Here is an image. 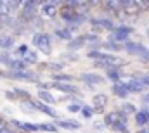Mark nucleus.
Here are the masks:
<instances>
[{"instance_id": "nucleus-10", "label": "nucleus", "mask_w": 149, "mask_h": 133, "mask_svg": "<svg viewBox=\"0 0 149 133\" xmlns=\"http://www.w3.org/2000/svg\"><path fill=\"white\" fill-rule=\"evenodd\" d=\"M80 80L83 83H87V85H99V83H102V76L97 74V73H83L80 76Z\"/></svg>"}, {"instance_id": "nucleus-2", "label": "nucleus", "mask_w": 149, "mask_h": 133, "mask_svg": "<svg viewBox=\"0 0 149 133\" xmlns=\"http://www.w3.org/2000/svg\"><path fill=\"white\" fill-rule=\"evenodd\" d=\"M33 45L37 47L40 52H43V54H50V50H52V47H50V36L47 33L33 35Z\"/></svg>"}, {"instance_id": "nucleus-47", "label": "nucleus", "mask_w": 149, "mask_h": 133, "mask_svg": "<svg viewBox=\"0 0 149 133\" xmlns=\"http://www.w3.org/2000/svg\"><path fill=\"white\" fill-rule=\"evenodd\" d=\"M144 100H146V102H149V95H146V97H144Z\"/></svg>"}, {"instance_id": "nucleus-46", "label": "nucleus", "mask_w": 149, "mask_h": 133, "mask_svg": "<svg viewBox=\"0 0 149 133\" xmlns=\"http://www.w3.org/2000/svg\"><path fill=\"white\" fill-rule=\"evenodd\" d=\"M137 133H149V128H144V130H141V132H137Z\"/></svg>"}, {"instance_id": "nucleus-24", "label": "nucleus", "mask_w": 149, "mask_h": 133, "mask_svg": "<svg viewBox=\"0 0 149 133\" xmlns=\"http://www.w3.org/2000/svg\"><path fill=\"white\" fill-rule=\"evenodd\" d=\"M14 45V38L7 35H0V48H10Z\"/></svg>"}, {"instance_id": "nucleus-48", "label": "nucleus", "mask_w": 149, "mask_h": 133, "mask_svg": "<svg viewBox=\"0 0 149 133\" xmlns=\"http://www.w3.org/2000/svg\"><path fill=\"white\" fill-rule=\"evenodd\" d=\"M0 76H5V73H2V71H0Z\"/></svg>"}, {"instance_id": "nucleus-19", "label": "nucleus", "mask_w": 149, "mask_h": 133, "mask_svg": "<svg viewBox=\"0 0 149 133\" xmlns=\"http://www.w3.org/2000/svg\"><path fill=\"white\" fill-rule=\"evenodd\" d=\"M38 99L42 104H45V105H52V104H56V99L50 95V92H47V90H40L38 92Z\"/></svg>"}, {"instance_id": "nucleus-45", "label": "nucleus", "mask_w": 149, "mask_h": 133, "mask_svg": "<svg viewBox=\"0 0 149 133\" xmlns=\"http://www.w3.org/2000/svg\"><path fill=\"white\" fill-rule=\"evenodd\" d=\"M2 133H14V132H12V130H10L9 126H7V128H5V130H3V132H2Z\"/></svg>"}, {"instance_id": "nucleus-20", "label": "nucleus", "mask_w": 149, "mask_h": 133, "mask_svg": "<svg viewBox=\"0 0 149 133\" xmlns=\"http://www.w3.org/2000/svg\"><path fill=\"white\" fill-rule=\"evenodd\" d=\"M111 90H113V94H114L116 97H120V99H125V97H128V92L125 90L123 83H114Z\"/></svg>"}, {"instance_id": "nucleus-23", "label": "nucleus", "mask_w": 149, "mask_h": 133, "mask_svg": "<svg viewBox=\"0 0 149 133\" xmlns=\"http://www.w3.org/2000/svg\"><path fill=\"white\" fill-rule=\"evenodd\" d=\"M9 67H10V71H26V69H28L26 64H24L21 59H12L10 64H9Z\"/></svg>"}, {"instance_id": "nucleus-5", "label": "nucleus", "mask_w": 149, "mask_h": 133, "mask_svg": "<svg viewBox=\"0 0 149 133\" xmlns=\"http://www.w3.org/2000/svg\"><path fill=\"white\" fill-rule=\"evenodd\" d=\"M123 87H125V90L128 92V94H141V92H144V85L137 80V78H132V80H128V81H125L123 83Z\"/></svg>"}, {"instance_id": "nucleus-35", "label": "nucleus", "mask_w": 149, "mask_h": 133, "mask_svg": "<svg viewBox=\"0 0 149 133\" xmlns=\"http://www.w3.org/2000/svg\"><path fill=\"white\" fill-rule=\"evenodd\" d=\"M7 14H10L7 2H0V17H2V16H7Z\"/></svg>"}, {"instance_id": "nucleus-14", "label": "nucleus", "mask_w": 149, "mask_h": 133, "mask_svg": "<svg viewBox=\"0 0 149 133\" xmlns=\"http://www.w3.org/2000/svg\"><path fill=\"white\" fill-rule=\"evenodd\" d=\"M42 14L47 16V17H54V16L57 14V3H56V2L43 3V7H42Z\"/></svg>"}, {"instance_id": "nucleus-8", "label": "nucleus", "mask_w": 149, "mask_h": 133, "mask_svg": "<svg viewBox=\"0 0 149 133\" xmlns=\"http://www.w3.org/2000/svg\"><path fill=\"white\" fill-rule=\"evenodd\" d=\"M56 128H63V130H78L80 126H81V123H78V121H74V119H59V121H56V125H54Z\"/></svg>"}, {"instance_id": "nucleus-9", "label": "nucleus", "mask_w": 149, "mask_h": 133, "mask_svg": "<svg viewBox=\"0 0 149 133\" xmlns=\"http://www.w3.org/2000/svg\"><path fill=\"white\" fill-rule=\"evenodd\" d=\"M16 128H19L21 132L24 133H33V132H38V125H33V123H26V121H19V119H14L10 121Z\"/></svg>"}, {"instance_id": "nucleus-3", "label": "nucleus", "mask_w": 149, "mask_h": 133, "mask_svg": "<svg viewBox=\"0 0 149 133\" xmlns=\"http://www.w3.org/2000/svg\"><path fill=\"white\" fill-rule=\"evenodd\" d=\"M5 76H9V78H12V80H19V81H37L38 76L35 73H31V71H9Z\"/></svg>"}, {"instance_id": "nucleus-16", "label": "nucleus", "mask_w": 149, "mask_h": 133, "mask_svg": "<svg viewBox=\"0 0 149 133\" xmlns=\"http://www.w3.org/2000/svg\"><path fill=\"white\" fill-rule=\"evenodd\" d=\"M85 43H87V42H85V36H83V35H81V36H74V38H71V40L68 42V48H70V50H78V48H81Z\"/></svg>"}, {"instance_id": "nucleus-25", "label": "nucleus", "mask_w": 149, "mask_h": 133, "mask_svg": "<svg viewBox=\"0 0 149 133\" xmlns=\"http://www.w3.org/2000/svg\"><path fill=\"white\" fill-rule=\"evenodd\" d=\"M21 109L26 111V112H35L37 111V105H35L33 100H23L21 102Z\"/></svg>"}, {"instance_id": "nucleus-11", "label": "nucleus", "mask_w": 149, "mask_h": 133, "mask_svg": "<svg viewBox=\"0 0 149 133\" xmlns=\"http://www.w3.org/2000/svg\"><path fill=\"white\" fill-rule=\"evenodd\" d=\"M40 2H23V17L26 19H33L35 17V7H37Z\"/></svg>"}, {"instance_id": "nucleus-49", "label": "nucleus", "mask_w": 149, "mask_h": 133, "mask_svg": "<svg viewBox=\"0 0 149 133\" xmlns=\"http://www.w3.org/2000/svg\"><path fill=\"white\" fill-rule=\"evenodd\" d=\"M146 35H148V38H149V30H148V31H146Z\"/></svg>"}, {"instance_id": "nucleus-18", "label": "nucleus", "mask_w": 149, "mask_h": 133, "mask_svg": "<svg viewBox=\"0 0 149 133\" xmlns=\"http://www.w3.org/2000/svg\"><path fill=\"white\" fill-rule=\"evenodd\" d=\"M35 105H37V111L47 114L49 118H57V112H56L50 105H45V104H42V102H35Z\"/></svg>"}, {"instance_id": "nucleus-17", "label": "nucleus", "mask_w": 149, "mask_h": 133, "mask_svg": "<svg viewBox=\"0 0 149 133\" xmlns=\"http://www.w3.org/2000/svg\"><path fill=\"white\" fill-rule=\"evenodd\" d=\"M135 123H137L139 126L148 125V123H149V112H148V109H142V111H137V112H135Z\"/></svg>"}, {"instance_id": "nucleus-39", "label": "nucleus", "mask_w": 149, "mask_h": 133, "mask_svg": "<svg viewBox=\"0 0 149 133\" xmlns=\"http://www.w3.org/2000/svg\"><path fill=\"white\" fill-rule=\"evenodd\" d=\"M85 36V42H92V43H95L97 42V36L95 35H92V33H87V35H83Z\"/></svg>"}, {"instance_id": "nucleus-22", "label": "nucleus", "mask_w": 149, "mask_h": 133, "mask_svg": "<svg viewBox=\"0 0 149 133\" xmlns=\"http://www.w3.org/2000/svg\"><path fill=\"white\" fill-rule=\"evenodd\" d=\"M21 61L24 62V64H37L38 62V55L35 52H31V50H28L23 57H21Z\"/></svg>"}, {"instance_id": "nucleus-42", "label": "nucleus", "mask_w": 149, "mask_h": 133, "mask_svg": "<svg viewBox=\"0 0 149 133\" xmlns=\"http://www.w3.org/2000/svg\"><path fill=\"white\" fill-rule=\"evenodd\" d=\"M26 52H28V47H26V45H21V47L17 48V52H16V54H19V55L23 57V55H24Z\"/></svg>"}, {"instance_id": "nucleus-40", "label": "nucleus", "mask_w": 149, "mask_h": 133, "mask_svg": "<svg viewBox=\"0 0 149 133\" xmlns=\"http://www.w3.org/2000/svg\"><path fill=\"white\" fill-rule=\"evenodd\" d=\"M80 109H81L80 104H70V105H68V111H70V112H78Z\"/></svg>"}, {"instance_id": "nucleus-43", "label": "nucleus", "mask_w": 149, "mask_h": 133, "mask_svg": "<svg viewBox=\"0 0 149 133\" xmlns=\"http://www.w3.org/2000/svg\"><path fill=\"white\" fill-rule=\"evenodd\" d=\"M5 128H7V121H5V119H3V118L0 116V133L3 132Z\"/></svg>"}, {"instance_id": "nucleus-29", "label": "nucleus", "mask_w": 149, "mask_h": 133, "mask_svg": "<svg viewBox=\"0 0 149 133\" xmlns=\"http://www.w3.org/2000/svg\"><path fill=\"white\" fill-rule=\"evenodd\" d=\"M120 112L127 116V114H132V112H137V111H135V105H134V104H123Z\"/></svg>"}, {"instance_id": "nucleus-38", "label": "nucleus", "mask_w": 149, "mask_h": 133, "mask_svg": "<svg viewBox=\"0 0 149 133\" xmlns=\"http://www.w3.org/2000/svg\"><path fill=\"white\" fill-rule=\"evenodd\" d=\"M137 80H139V81H141V83H142L144 87H149V74H144V76H139Z\"/></svg>"}, {"instance_id": "nucleus-4", "label": "nucleus", "mask_w": 149, "mask_h": 133, "mask_svg": "<svg viewBox=\"0 0 149 133\" xmlns=\"http://www.w3.org/2000/svg\"><path fill=\"white\" fill-rule=\"evenodd\" d=\"M120 64H121V61L109 54H104V57L101 61H95V67H106V69H113L114 66H120Z\"/></svg>"}, {"instance_id": "nucleus-27", "label": "nucleus", "mask_w": 149, "mask_h": 133, "mask_svg": "<svg viewBox=\"0 0 149 133\" xmlns=\"http://www.w3.org/2000/svg\"><path fill=\"white\" fill-rule=\"evenodd\" d=\"M102 48H106V50H111V52H118V50H121V48H123V45H121V43L106 42V43H102Z\"/></svg>"}, {"instance_id": "nucleus-1", "label": "nucleus", "mask_w": 149, "mask_h": 133, "mask_svg": "<svg viewBox=\"0 0 149 133\" xmlns=\"http://www.w3.org/2000/svg\"><path fill=\"white\" fill-rule=\"evenodd\" d=\"M134 31V28L130 26H116L114 30L109 35V40L108 42H113V43H121V42H128V36Z\"/></svg>"}, {"instance_id": "nucleus-44", "label": "nucleus", "mask_w": 149, "mask_h": 133, "mask_svg": "<svg viewBox=\"0 0 149 133\" xmlns=\"http://www.w3.org/2000/svg\"><path fill=\"white\" fill-rule=\"evenodd\" d=\"M5 95H7V99H10V100L17 99V97H16V95H14V92H12V90H7V92H5Z\"/></svg>"}, {"instance_id": "nucleus-50", "label": "nucleus", "mask_w": 149, "mask_h": 133, "mask_svg": "<svg viewBox=\"0 0 149 133\" xmlns=\"http://www.w3.org/2000/svg\"><path fill=\"white\" fill-rule=\"evenodd\" d=\"M148 112H149V109H148Z\"/></svg>"}, {"instance_id": "nucleus-37", "label": "nucleus", "mask_w": 149, "mask_h": 133, "mask_svg": "<svg viewBox=\"0 0 149 133\" xmlns=\"http://www.w3.org/2000/svg\"><path fill=\"white\" fill-rule=\"evenodd\" d=\"M10 61H12V59H10V55H9V54H5V52H3V54H0V62H2V64L9 66V64H10Z\"/></svg>"}, {"instance_id": "nucleus-32", "label": "nucleus", "mask_w": 149, "mask_h": 133, "mask_svg": "<svg viewBox=\"0 0 149 133\" xmlns=\"http://www.w3.org/2000/svg\"><path fill=\"white\" fill-rule=\"evenodd\" d=\"M80 111H81L83 118H87V119H90V118L94 116V112H95V111H94V107H88V105H83Z\"/></svg>"}, {"instance_id": "nucleus-33", "label": "nucleus", "mask_w": 149, "mask_h": 133, "mask_svg": "<svg viewBox=\"0 0 149 133\" xmlns=\"http://www.w3.org/2000/svg\"><path fill=\"white\" fill-rule=\"evenodd\" d=\"M87 55H88L90 59H95V61H101V59L104 57V54H102V52H97V50H90Z\"/></svg>"}, {"instance_id": "nucleus-34", "label": "nucleus", "mask_w": 149, "mask_h": 133, "mask_svg": "<svg viewBox=\"0 0 149 133\" xmlns=\"http://www.w3.org/2000/svg\"><path fill=\"white\" fill-rule=\"evenodd\" d=\"M139 59H141V61H144V62H149V48L144 47V48L139 52Z\"/></svg>"}, {"instance_id": "nucleus-13", "label": "nucleus", "mask_w": 149, "mask_h": 133, "mask_svg": "<svg viewBox=\"0 0 149 133\" xmlns=\"http://www.w3.org/2000/svg\"><path fill=\"white\" fill-rule=\"evenodd\" d=\"M123 48L128 52V54H134V55H139V52L144 48V45L142 43H139V42H125V45H123Z\"/></svg>"}, {"instance_id": "nucleus-21", "label": "nucleus", "mask_w": 149, "mask_h": 133, "mask_svg": "<svg viewBox=\"0 0 149 133\" xmlns=\"http://www.w3.org/2000/svg\"><path fill=\"white\" fill-rule=\"evenodd\" d=\"M56 36L59 38V40H71L73 38V31L71 30H68V28H59V30H56Z\"/></svg>"}, {"instance_id": "nucleus-26", "label": "nucleus", "mask_w": 149, "mask_h": 133, "mask_svg": "<svg viewBox=\"0 0 149 133\" xmlns=\"http://www.w3.org/2000/svg\"><path fill=\"white\" fill-rule=\"evenodd\" d=\"M108 78H109V80H113L114 83H118V81H120V78H121V71H120L118 67L108 69Z\"/></svg>"}, {"instance_id": "nucleus-7", "label": "nucleus", "mask_w": 149, "mask_h": 133, "mask_svg": "<svg viewBox=\"0 0 149 133\" xmlns=\"http://www.w3.org/2000/svg\"><path fill=\"white\" fill-rule=\"evenodd\" d=\"M90 24H92L95 30H108V31H113V30H114L113 21L102 19V17H99V19H90Z\"/></svg>"}, {"instance_id": "nucleus-6", "label": "nucleus", "mask_w": 149, "mask_h": 133, "mask_svg": "<svg viewBox=\"0 0 149 133\" xmlns=\"http://www.w3.org/2000/svg\"><path fill=\"white\" fill-rule=\"evenodd\" d=\"M120 121H127V116L121 114L120 111H113V112H108V114L104 116V123H106L108 126H111V128L116 123H120Z\"/></svg>"}, {"instance_id": "nucleus-28", "label": "nucleus", "mask_w": 149, "mask_h": 133, "mask_svg": "<svg viewBox=\"0 0 149 133\" xmlns=\"http://www.w3.org/2000/svg\"><path fill=\"white\" fill-rule=\"evenodd\" d=\"M54 80L57 83H71L73 81V76L71 74H54Z\"/></svg>"}, {"instance_id": "nucleus-31", "label": "nucleus", "mask_w": 149, "mask_h": 133, "mask_svg": "<svg viewBox=\"0 0 149 133\" xmlns=\"http://www.w3.org/2000/svg\"><path fill=\"white\" fill-rule=\"evenodd\" d=\"M38 130H42V132H50V133L57 132V128H56L54 125H50V123H42V125H38Z\"/></svg>"}, {"instance_id": "nucleus-15", "label": "nucleus", "mask_w": 149, "mask_h": 133, "mask_svg": "<svg viewBox=\"0 0 149 133\" xmlns=\"http://www.w3.org/2000/svg\"><path fill=\"white\" fill-rule=\"evenodd\" d=\"M94 111H102V107L108 104V97L104 95V94H97V95H94Z\"/></svg>"}, {"instance_id": "nucleus-12", "label": "nucleus", "mask_w": 149, "mask_h": 133, "mask_svg": "<svg viewBox=\"0 0 149 133\" xmlns=\"http://www.w3.org/2000/svg\"><path fill=\"white\" fill-rule=\"evenodd\" d=\"M52 87H54L56 90L63 92V94H78V88H76L74 85H71V83H57V81H54Z\"/></svg>"}, {"instance_id": "nucleus-41", "label": "nucleus", "mask_w": 149, "mask_h": 133, "mask_svg": "<svg viewBox=\"0 0 149 133\" xmlns=\"http://www.w3.org/2000/svg\"><path fill=\"white\" fill-rule=\"evenodd\" d=\"M106 7H111L114 10H118L120 9V2H106Z\"/></svg>"}, {"instance_id": "nucleus-30", "label": "nucleus", "mask_w": 149, "mask_h": 133, "mask_svg": "<svg viewBox=\"0 0 149 133\" xmlns=\"http://www.w3.org/2000/svg\"><path fill=\"white\" fill-rule=\"evenodd\" d=\"M12 92H14V95H16L17 99L21 97V99H24V100H30V94H28L26 90H23V88H14Z\"/></svg>"}, {"instance_id": "nucleus-36", "label": "nucleus", "mask_w": 149, "mask_h": 133, "mask_svg": "<svg viewBox=\"0 0 149 133\" xmlns=\"http://www.w3.org/2000/svg\"><path fill=\"white\" fill-rule=\"evenodd\" d=\"M42 67H50L54 71H61L63 69V64H59V62H49V64H42Z\"/></svg>"}]
</instances>
